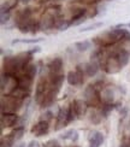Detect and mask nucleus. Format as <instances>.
<instances>
[{"instance_id":"nucleus-1","label":"nucleus","mask_w":130,"mask_h":147,"mask_svg":"<svg viewBox=\"0 0 130 147\" xmlns=\"http://www.w3.org/2000/svg\"><path fill=\"white\" fill-rule=\"evenodd\" d=\"M23 105V99L6 95L1 99V113H16Z\"/></svg>"},{"instance_id":"nucleus-2","label":"nucleus","mask_w":130,"mask_h":147,"mask_svg":"<svg viewBox=\"0 0 130 147\" xmlns=\"http://www.w3.org/2000/svg\"><path fill=\"white\" fill-rule=\"evenodd\" d=\"M84 101L89 106H98V104L101 101V98L99 96L98 90L94 84H89L84 89Z\"/></svg>"},{"instance_id":"nucleus-3","label":"nucleus","mask_w":130,"mask_h":147,"mask_svg":"<svg viewBox=\"0 0 130 147\" xmlns=\"http://www.w3.org/2000/svg\"><path fill=\"white\" fill-rule=\"evenodd\" d=\"M57 13H55V11H47L45 15L42 16L41 21L39 22V27L41 30H47L49 28H53L54 26H57Z\"/></svg>"},{"instance_id":"nucleus-4","label":"nucleus","mask_w":130,"mask_h":147,"mask_svg":"<svg viewBox=\"0 0 130 147\" xmlns=\"http://www.w3.org/2000/svg\"><path fill=\"white\" fill-rule=\"evenodd\" d=\"M71 122V117H70V106H65L59 109V112L57 115V127L54 128L55 130H59L61 128L66 127Z\"/></svg>"},{"instance_id":"nucleus-5","label":"nucleus","mask_w":130,"mask_h":147,"mask_svg":"<svg viewBox=\"0 0 130 147\" xmlns=\"http://www.w3.org/2000/svg\"><path fill=\"white\" fill-rule=\"evenodd\" d=\"M83 76H84V72L82 66L77 65V69L75 71H70L66 75L67 83L70 86H81L83 83Z\"/></svg>"},{"instance_id":"nucleus-6","label":"nucleus","mask_w":130,"mask_h":147,"mask_svg":"<svg viewBox=\"0 0 130 147\" xmlns=\"http://www.w3.org/2000/svg\"><path fill=\"white\" fill-rule=\"evenodd\" d=\"M116 95H117V89H116V87H113V86H107V87H105L100 93L101 101L104 104H107V105H115Z\"/></svg>"},{"instance_id":"nucleus-7","label":"nucleus","mask_w":130,"mask_h":147,"mask_svg":"<svg viewBox=\"0 0 130 147\" xmlns=\"http://www.w3.org/2000/svg\"><path fill=\"white\" fill-rule=\"evenodd\" d=\"M49 87H47V82L45 81V77H41L39 80L38 84H36V89H35V101L38 104H42L43 99L47 94Z\"/></svg>"},{"instance_id":"nucleus-8","label":"nucleus","mask_w":130,"mask_h":147,"mask_svg":"<svg viewBox=\"0 0 130 147\" xmlns=\"http://www.w3.org/2000/svg\"><path fill=\"white\" fill-rule=\"evenodd\" d=\"M49 130V123L48 121H45V119H41L36 123L33 128H32V133L34 134L35 136H43L46 135Z\"/></svg>"},{"instance_id":"nucleus-9","label":"nucleus","mask_w":130,"mask_h":147,"mask_svg":"<svg viewBox=\"0 0 130 147\" xmlns=\"http://www.w3.org/2000/svg\"><path fill=\"white\" fill-rule=\"evenodd\" d=\"M115 56H116V59L117 62L119 63L121 68H124V66L129 63V58H130V51L127 50V48H119L117 51H113Z\"/></svg>"},{"instance_id":"nucleus-10","label":"nucleus","mask_w":130,"mask_h":147,"mask_svg":"<svg viewBox=\"0 0 130 147\" xmlns=\"http://www.w3.org/2000/svg\"><path fill=\"white\" fill-rule=\"evenodd\" d=\"M18 119L20 117L16 113H1V129L16 125Z\"/></svg>"},{"instance_id":"nucleus-11","label":"nucleus","mask_w":130,"mask_h":147,"mask_svg":"<svg viewBox=\"0 0 130 147\" xmlns=\"http://www.w3.org/2000/svg\"><path fill=\"white\" fill-rule=\"evenodd\" d=\"M61 70H63V60L61 58H54L51 63L48 64V72L49 76L60 75Z\"/></svg>"},{"instance_id":"nucleus-12","label":"nucleus","mask_w":130,"mask_h":147,"mask_svg":"<svg viewBox=\"0 0 130 147\" xmlns=\"http://www.w3.org/2000/svg\"><path fill=\"white\" fill-rule=\"evenodd\" d=\"M82 69H83V72L86 76H89V77H93L96 75V72L99 70V62H96V60H90L89 63L87 64H83L81 65Z\"/></svg>"},{"instance_id":"nucleus-13","label":"nucleus","mask_w":130,"mask_h":147,"mask_svg":"<svg viewBox=\"0 0 130 147\" xmlns=\"http://www.w3.org/2000/svg\"><path fill=\"white\" fill-rule=\"evenodd\" d=\"M104 134L101 131H98V130H94L90 133L89 135V147H100L104 142Z\"/></svg>"},{"instance_id":"nucleus-14","label":"nucleus","mask_w":130,"mask_h":147,"mask_svg":"<svg viewBox=\"0 0 130 147\" xmlns=\"http://www.w3.org/2000/svg\"><path fill=\"white\" fill-rule=\"evenodd\" d=\"M71 104H72L73 109H75L77 118H81L87 111V106H88V104H87L86 101H83V100H73Z\"/></svg>"},{"instance_id":"nucleus-15","label":"nucleus","mask_w":130,"mask_h":147,"mask_svg":"<svg viewBox=\"0 0 130 147\" xmlns=\"http://www.w3.org/2000/svg\"><path fill=\"white\" fill-rule=\"evenodd\" d=\"M18 78V87H21L23 89H27L30 92V89H32V84H33V80L32 77H29L28 75H26L24 74L23 76L21 77H17Z\"/></svg>"},{"instance_id":"nucleus-16","label":"nucleus","mask_w":130,"mask_h":147,"mask_svg":"<svg viewBox=\"0 0 130 147\" xmlns=\"http://www.w3.org/2000/svg\"><path fill=\"white\" fill-rule=\"evenodd\" d=\"M60 139L66 140V141L75 142V141H77V140H78V133L75 129H69V130H66V131H64L63 134H61Z\"/></svg>"},{"instance_id":"nucleus-17","label":"nucleus","mask_w":130,"mask_h":147,"mask_svg":"<svg viewBox=\"0 0 130 147\" xmlns=\"http://www.w3.org/2000/svg\"><path fill=\"white\" fill-rule=\"evenodd\" d=\"M75 47H76V50L78 52H86V51H88L89 48L92 47V42L87 41V40L78 41V42H76V44H75Z\"/></svg>"},{"instance_id":"nucleus-18","label":"nucleus","mask_w":130,"mask_h":147,"mask_svg":"<svg viewBox=\"0 0 130 147\" xmlns=\"http://www.w3.org/2000/svg\"><path fill=\"white\" fill-rule=\"evenodd\" d=\"M15 142H16V140L13 139V136H12L10 133L9 135H6V138L1 139V147H12Z\"/></svg>"},{"instance_id":"nucleus-19","label":"nucleus","mask_w":130,"mask_h":147,"mask_svg":"<svg viewBox=\"0 0 130 147\" xmlns=\"http://www.w3.org/2000/svg\"><path fill=\"white\" fill-rule=\"evenodd\" d=\"M36 71H38V69H36V65H34V64H28L26 66V69H24V74L32 78H34L36 76Z\"/></svg>"},{"instance_id":"nucleus-20","label":"nucleus","mask_w":130,"mask_h":147,"mask_svg":"<svg viewBox=\"0 0 130 147\" xmlns=\"http://www.w3.org/2000/svg\"><path fill=\"white\" fill-rule=\"evenodd\" d=\"M24 131H26L24 127H18V128H16L13 131H11V135L13 136V139L16 140V141H18V140H21V139L23 138Z\"/></svg>"},{"instance_id":"nucleus-21","label":"nucleus","mask_w":130,"mask_h":147,"mask_svg":"<svg viewBox=\"0 0 130 147\" xmlns=\"http://www.w3.org/2000/svg\"><path fill=\"white\" fill-rule=\"evenodd\" d=\"M101 117H102V115L101 113H99L98 111H92V113H90V121L93 122L94 124H98L99 122L101 121Z\"/></svg>"},{"instance_id":"nucleus-22","label":"nucleus","mask_w":130,"mask_h":147,"mask_svg":"<svg viewBox=\"0 0 130 147\" xmlns=\"http://www.w3.org/2000/svg\"><path fill=\"white\" fill-rule=\"evenodd\" d=\"M102 26H104V24H102L101 22H98V23H94V24H90V26L86 27V28H83V29H79V32H81V33H83V32H90V30H94V29L100 28V27H102Z\"/></svg>"},{"instance_id":"nucleus-23","label":"nucleus","mask_w":130,"mask_h":147,"mask_svg":"<svg viewBox=\"0 0 130 147\" xmlns=\"http://www.w3.org/2000/svg\"><path fill=\"white\" fill-rule=\"evenodd\" d=\"M42 39H30V40H13L12 41V45L18 44V42H22V44H36V42L41 41Z\"/></svg>"},{"instance_id":"nucleus-24","label":"nucleus","mask_w":130,"mask_h":147,"mask_svg":"<svg viewBox=\"0 0 130 147\" xmlns=\"http://www.w3.org/2000/svg\"><path fill=\"white\" fill-rule=\"evenodd\" d=\"M71 26V22H65V21H61L58 26H57V29L60 30V32H64V30H66L67 28H69Z\"/></svg>"},{"instance_id":"nucleus-25","label":"nucleus","mask_w":130,"mask_h":147,"mask_svg":"<svg viewBox=\"0 0 130 147\" xmlns=\"http://www.w3.org/2000/svg\"><path fill=\"white\" fill-rule=\"evenodd\" d=\"M43 147H60V146H59L57 140H48Z\"/></svg>"},{"instance_id":"nucleus-26","label":"nucleus","mask_w":130,"mask_h":147,"mask_svg":"<svg viewBox=\"0 0 130 147\" xmlns=\"http://www.w3.org/2000/svg\"><path fill=\"white\" fill-rule=\"evenodd\" d=\"M9 18H10V13L9 12H5V13H1V24H5V22H7L9 21Z\"/></svg>"},{"instance_id":"nucleus-27","label":"nucleus","mask_w":130,"mask_h":147,"mask_svg":"<svg viewBox=\"0 0 130 147\" xmlns=\"http://www.w3.org/2000/svg\"><path fill=\"white\" fill-rule=\"evenodd\" d=\"M86 21V16L84 17H82V18H79V20L78 21H76V22H73L72 24H71V26H79V24H81V23H83Z\"/></svg>"},{"instance_id":"nucleus-28","label":"nucleus","mask_w":130,"mask_h":147,"mask_svg":"<svg viewBox=\"0 0 130 147\" xmlns=\"http://www.w3.org/2000/svg\"><path fill=\"white\" fill-rule=\"evenodd\" d=\"M28 147H40V144L38 141H35V140H33V141H30Z\"/></svg>"},{"instance_id":"nucleus-29","label":"nucleus","mask_w":130,"mask_h":147,"mask_svg":"<svg viewBox=\"0 0 130 147\" xmlns=\"http://www.w3.org/2000/svg\"><path fill=\"white\" fill-rule=\"evenodd\" d=\"M41 51V47H39V46H36L34 50H32V51H29V53L30 54H34V53H38V52H40Z\"/></svg>"},{"instance_id":"nucleus-30","label":"nucleus","mask_w":130,"mask_h":147,"mask_svg":"<svg viewBox=\"0 0 130 147\" xmlns=\"http://www.w3.org/2000/svg\"><path fill=\"white\" fill-rule=\"evenodd\" d=\"M20 1H21L22 4H28V3L30 1V0H20Z\"/></svg>"},{"instance_id":"nucleus-31","label":"nucleus","mask_w":130,"mask_h":147,"mask_svg":"<svg viewBox=\"0 0 130 147\" xmlns=\"http://www.w3.org/2000/svg\"><path fill=\"white\" fill-rule=\"evenodd\" d=\"M18 147H26V145H24V144H21V145L18 146Z\"/></svg>"}]
</instances>
